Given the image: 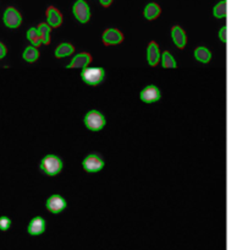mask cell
<instances>
[{"label":"cell","mask_w":237,"mask_h":250,"mask_svg":"<svg viewBox=\"0 0 237 250\" xmlns=\"http://www.w3.org/2000/svg\"><path fill=\"white\" fill-rule=\"evenodd\" d=\"M39 168L44 174L54 177V175L59 174L63 169V161L60 157L55 155H48L40 161Z\"/></svg>","instance_id":"cell-1"},{"label":"cell","mask_w":237,"mask_h":250,"mask_svg":"<svg viewBox=\"0 0 237 250\" xmlns=\"http://www.w3.org/2000/svg\"><path fill=\"white\" fill-rule=\"evenodd\" d=\"M81 78L87 85L97 86L104 80L105 71L103 68H85L81 73Z\"/></svg>","instance_id":"cell-2"},{"label":"cell","mask_w":237,"mask_h":250,"mask_svg":"<svg viewBox=\"0 0 237 250\" xmlns=\"http://www.w3.org/2000/svg\"><path fill=\"white\" fill-rule=\"evenodd\" d=\"M85 124L90 130L92 131H99L104 128L105 125V118L98 110H91L86 114L85 117Z\"/></svg>","instance_id":"cell-3"},{"label":"cell","mask_w":237,"mask_h":250,"mask_svg":"<svg viewBox=\"0 0 237 250\" xmlns=\"http://www.w3.org/2000/svg\"><path fill=\"white\" fill-rule=\"evenodd\" d=\"M73 16L77 19V21H80L81 23H87L91 19V9L90 5L86 3L85 0H77L75 4H73Z\"/></svg>","instance_id":"cell-4"},{"label":"cell","mask_w":237,"mask_h":250,"mask_svg":"<svg viewBox=\"0 0 237 250\" xmlns=\"http://www.w3.org/2000/svg\"><path fill=\"white\" fill-rule=\"evenodd\" d=\"M82 166L86 172L95 173L103 169V167H104V161H103V158L99 155H90L83 160Z\"/></svg>","instance_id":"cell-5"},{"label":"cell","mask_w":237,"mask_h":250,"mask_svg":"<svg viewBox=\"0 0 237 250\" xmlns=\"http://www.w3.org/2000/svg\"><path fill=\"white\" fill-rule=\"evenodd\" d=\"M3 20L6 27L18 28V26L21 25V22H22V16H21V14L18 13L15 8L10 6V8L6 9L5 13H4Z\"/></svg>","instance_id":"cell-6"},{"label":"cell","mask_w":237,"mask_h":250,"mask_svg":"<svg viewBox=\"0 0 237 250\" xmlns=\"http://www.w3.org/2000/svg\"><path fill=\"white\" fill-rule=\"evenodd\" d=\"M68 204H66V200L60 195H52L47 200V208L48 211H50L52 213H57L63 212L66 208Z\"/></svg>","instance_id":"cell-7"},{"label":"cell","mask_w":237,"mask_h":250,"mask_svg":"<svg viewBox=\"0 0 237 250\" xmlns=\"http://www.w3.org/2000/svg\"><path fill=\"white\" fill-rule=\"evenodd\" d=\"M160 90L154 85L147 86L145 90L141 92V100L146 103H153L160 100Z\"/></svg>","instance_id":"cell-8"},{"label":"cell","mask_w":237,"mask_h":250,"mask_svg":"<svg viewBox=\"0 0 237 250\" xmlns=\"http://www.w3.org/2000/svg\"><path fill=\"white\" fill-rule=\"evenodd\" d=\"M123 33L119 30H116V28H109V30H107L103 33V42H104V44H119V43L123 42Z\"/></svg>","instance_id":"cell-9"},{"label":"cell","mask_w":237,"mask_h":250,"mask_svg":"<svg viewBox=\"0 0 237 250\" xmlns=\"http://www.w3.org/2000/svg\"><path fill=\"white\" fill-rule=\"evenodd\" d=\"M92 62V58L88 53H80L76 55L66 68L68 69H85Z\"/></svg>","instance_id":"cell-10"},{"label":"cell","mask_w":237,"mask_h":250,"mask_svg":"<svg viewBox=\"0 0 237 250\" xmlns=\"http://www.w3.org/2000/svg\"><path fill=\"white\" fill-rule=\"evenodd\" d=\"M47 20H48V25L50 27H59V26L63 23V15L54 6H49L47 10Z\"/></svg>","instance_id":"cell-11"},{"label":"cell","mask_w":237,"mask_h":250,"mask_svg":"<svg viewBox=\"0 0 237 250\" xmlns=\"http://www.w3.org/2000/svg\"><path fill=\"white\" fill-rule=\"evenodd\" d=\"M45 230V221L43 217H35L30 222L27 227L28 234L31 235H39L44 233Z\"/></svg>","instance_id":"cell-12"},{"label":"cell","mask_w":237,"mask_h":250,"mask_svg":"<svg viewBox=\"0 0 237 250\" xmlns=\"http://www.w3.org/2000/svg\"><path fill=\"white\" fill-rule=\"evenodd\" d=\"M171 37L172 41H174L175 44L177 45L179 48H185L186 42H187V38H186V33L180 26H174L171 28Z\"/></svg>","instance_id":"cell-13"},{"label":"cell","mask_w":237,"mask_h":250,"mask_svg":"<svg viewBox=\"0 0 237 250\" xmlns=\"http://www.w3.org/2000/svg\"><path fill=\"white\" fill-rule=\"evenodd\" d=\"M147 59L148 62H149V65L155 66L159 62L160 60V52H159V47L155 42H150L149 45H148L147 49Z\"/></svg>","instance_id":"cell-14"},{"label":"cell","mask_w":237,"mask_h":250,"mask_svg":"<svg viewBox=\"0 0 237 250\" xmlns=\"http://www.w3.org/2000/svg\"><path fill=\"white\" fill-rule=\"evenodd\" d=\"M160 13H162V9L158 4L149 3L145 9V18L147 20H154L160 15Z\"/></svg>","instance_id":"cell-15"},{"label":"cell","mask_w":237,"mask_h":250,"mask_svg":"<svg viewBox=\"0 0 237 250\" xmlns=\"http://www.w3.org/2000/svg\"><path fill=\"white\" fill-rule=\"evenodd\" d=\"M37 31L38 33H39V37H40V41H42L43 44H49L50 43V31H52V28H50V26L48 25V23H39L37 27Z\"/></svg>","instance_id":"cell-16"},{"label":"cell","mask_w":237,"mask_h":250,"mask_svg":"<svg viewBox=\"0 0 237 250\" xmlns=\"http://www.w3.org/2000/svg\"><path fill=\"white\" fill-rule=\"evenodd\" d=\"M75 52V48H73V44L70 43H63L59 47L55 49V57L56 58H64V57H69L73 53Z\"/></svg>","instance_id":"cell-17"},{"label":"cell","mask_w":237,"mask_h":250,"mask_svg":"<svg viewBox=\"0 0 237 250\" xmlns=\"http://www.w3.org/2000/svg\"><path fill=\"white\" fill-rule=\"evenodd\" d=\"M226 13H227L226 0H221V1H219V3L214 6V9H213V15H214L217 19L226 18Z\"/></svg>","instance_id":"cell-18"},{"label":"cell","mask_w":237,"mask_h":250,"mask_svg":"<svg viewBox=\"0 0 237 250\" xmlns=\"http://www.w3.org/2000/svg\"><path fill=\"white\" fill-rule=\"evenodd\" d=\"M27 40L32 43V47L37 48L42 44V41H40L39 33H38L37 27H31L27 31Z\"/></svg>","instance_id":"cell-19"},{"label":"cell","mask_w":237,"mask_h":250,"mask_svg":"<svg viewBox=\"0 0 237 250\" xmlns=\"http://www.w3.org/2000/svg\"><path fill=\"white\" fill-rule=\"evenodd\" d=\"M195 57L196 59L200 60L202 62H208L212 58V54H210L209 50L204 47H198L197 49L195 50Z\"/></svg>","instance_id":"cell-20"},{"label":"cell","mask_w":237,"mask_h":250,"mask_svg":"<svg viewBox=\"0 0 237 250\" xmlns=\"http://www.w3.org/2000/svg\"><path fill=\"white\" fill-rule=\"evenodd\" d=\"M162 64H163V68H165V69H175V68H176V62H175L174 57L170 54V52L163 53Z\"/></svg>","instance_id":"cell-21"},{"label":"cell","mask_w":237,"mask_h":250,"mask_svg":"<svg viewBox=\"0 0 237 250\" xmlns=\"http://www.w3.org/2000/svg\"><path fill=\"white\" fill-rule=\"evenodd\" d=\"M39 57V52H38L37 48L35 47H27L23 52V59L28 62H33L38 59Z\"/></svg>","instance_id":"cell-22"},{"label":"cell","mask_w":237,"mask_h":250,"mask_svg":"<svg viewBox=\"0 0 237 250\" xmlns=\"http://www.w3.org/2000/svg\"><path fill=\"white\" fill-rule=\"evenodd\" d=\"M11 227V220L6 216L0 217V230H8Z\"/></svg>","instance_id":"cell-23"},{"label":"cell","mask_w":237,"mask_h":250,"mask_svg":"<svg viewBox=\"0 0 237 250\" xmlns=\"http://www.w3.org/2000/svg\"><path fill=\"white\" fill-rule=\"evenodd\" d=\"M219 37H220V40H221V42L226 43V41H227V27L226 26H224V27L220 28Z\"/></svg>","instance_id":"cell-24"},{"label":"cell","mask_w":237,"mask_h":250,"mask_svg":"<svg viewBox=\"0 0 237 250\" xmlns=\"http://www.w3.org/2000/svg\"><path fill=\"white\" fill-rule=\"evenodd\" d=\"M5 55H6V47L3 44V43L0 42V59H3Z\"/></svg>","instance_id":"cell-25"},{"label":"cell","mask_w":237,"mask_h":250,"mask_svg":"<svg viewBox=\"0 0 237 250\" xmlns=\"http://www.w3.org/2000/svg\"><path fill=\"white\" fill-rule=\"evenodd\" d=\"M99 3L102 4V5L104 6V8H108V6L111 5L112 0H99Z\"/></svg>","instance_id":"cell-26"}]
</instances>
